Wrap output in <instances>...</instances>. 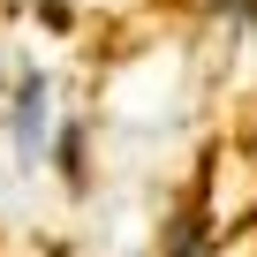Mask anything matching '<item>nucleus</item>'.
Returning <instances> with one entry per match:
<instances>
[{
    "label": "nucleus",
    "instance_id": "obj_1",
    "mask_svg": "<svg viewBox=\"0 0 257 257\" xmlns=\"http://www.w3.org/2000/svg\"><path fill=\"white\" fill-rule=\"evenodd\" d=\"M38 106H46V83H23V113H16V128L38 144Z\"/></svg>",
    "mask_w": 257,
    "mask_h": 257
}]
</instances>
